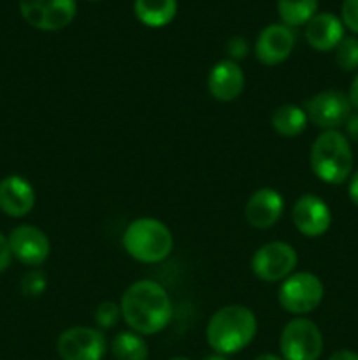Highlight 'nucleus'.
<instances>
[{
	"label": "nucleus",
	"mask_w": 358,
	"mask_h": 360,
	"mask_svg": "<svg viewBox=\"0 0 358 360\" xmlns=\"http://www.w3.org/2000/svg\"><path fill=\"white\" fill-rule=\"evenodd\" d=\"M20 13L37 30H62L76 18L77 0H20Z\"/></svg>",
	"instance_id": "obj_8"
},
{
	"label": "nucleus",
	"mask_w": 358,
	"mask_h": 360,
	"mask_svg": "<svg viewBox=\"0 0 358 360\" xmlns=\"http://www.w3.org/2000/svg\"><path fill=\"white\" fill-rule=\"evenodd\" d=\"M344 25L336 14L316 13L305 23V41L316 51H330L343 41Z\"/></svg>",
	"instance_id": "obj_17"
},
{
	"label": "nucleus",
	"mask_w": 358,
	"mask_h": 360,
	"mask_svg": "<svg viewBox=\"0 0 358 360\" xmlns=\"http://www.w3.org/2000/svg\"><path fill=\"white\" fill-rule=\"evenodd\" d=\"M227 53H228V56H230V60H234V62L244 58L246 53H248V42H246V39L239 37V35L228 39Z\"/></svg>",
	"instance_id": "obj_26"
},
{
	"label": "nucleus",
	"mask_w": 358,
	"mask_h": 360,
	"mask_svg": "<svg viewBox=\"0 0 358 360\" xmlns=\"http://www.w3.org/2000/svg\"><path fill=\"white\" fill-rule=\"evenodd\" d=\"M329 360H358V354L351 350H339L330 355Z\"/></svg>",
	"instance_id": "obj_31"
},
{
	"label": "nucleus",
	"mask_w": 358,
	"mask_h": 360,
	"mask_svg": "<svg viewBox=\"0 0 358 360\" xmlns=\"http://www.w3.org/2000/svg\"><path fill=\"white\" fill-rule=\"evenodd\" d=\"M35 190L23 176H7L0 181V210L13 218H23L34 210Z\"/></svg>",
	"instance_id": "obj_16"
},
{
	"label": "nucleus",
	"mask_w": 358,
	"mask_h": 360,
	"mask_svg": "<svg viewBox=\"0 0 358 360\" xmlns=\"http://www.w3.org/2000/svg\"><path fill=\"white\" fill-rule=\"evenodd\" d=\"M207 90L218 102H232L244 90V72L234 60H220L207 76Z\"/></svg>",
	"instance_id": "obj_15"
},
{
	"label": "nucleus",
	"mask_w": 358,
	"mask_h": 360,
	"mask_svg": "<svg viewBox=\"0 0 358 360\" xmlns=\"http://www.w3.org/2000/svg\"><path fill=\"white\" fill-rule=\"evenodd\" d=\"M307 115L300 105L283 104L272 112L270 116V125L279 136L283 137H297L307 127Z\"/></svg>",
	"instance_id": "obj_19"
},
{
	"label": "nucleus",
	"mask_w": 358,
	"mask_h": 360,
	"mask_svg": "<svg viewBox=\"0 0 358 360\" xmlns=\"http://www.w3.org/2000/svg\"><path fill=\"white\" fill-rule=\"evenodd\" d=\"M351 102L347 95L340 90H325L312 95L305 102L307 120L323 130H337L351 116Z\"/></svg>",
	"instance_id": "obj_9"
},
{
	"label": "nucleus",
	"mask_w": 358,
	"mask_h": 360,
	"mask_svg": "<svg viewBox=\"0 0 358 360\" xmlns=\"http://www.w3.org/2000/svg\"><path fill=\"white\" fill-rule=\"evenodd\" d=\"M295 35L286 25H269L260 32L255 44V55L263 65H277L291 55Z\"/></svg>",
	"instance_id": "obj_14"
},
{
	"label": "nucleus",
	"mask_w": 358,
	"mask_h": 360,
	"mask_svg": "<svg viewBox=\"0 0 358 360\" xmlns=\"http://www.w3.org/2000/svg\"><path fill=\"white\" fill-rule=\"evenodd\" d=\"M318 11V0H277V13L286 27L305 25Z\"/></svg>",
	"instance_id": "obj_21"
},
{
	"label": "nucleus",
	"mask_w": 358,
	"mask_h": 360,
	"mask_svg": "<svg viewBox=\"0 0 358 360\" xmlns=\"http://www.w3.org/2000/svg\"><path fill=\"white\" fill-rule=\"evenodd\" d=\"M344 125H346V134L347 137H350V141L358 143V112L351 115Z\"/></svg>",
	"instance_id": "obj_28"
},
{
	"label": "nucleus",
	"mask_w": 358,
	"mask_h": 360,
	"mask_svg": "<svg viewBox=\"0 0 358 360\" xmlns=\"http://www.w3.org/2000/svg\"><path fill=\"white\" fill-rule=\"evenodd\" d=\"M291 220L302 236L319 238L332 225V213L325 200L319 199L314 193H305L295 200Z\"/></svg>",
	"instance_id": "obj_11"
},
{
	"label": "nucleus",
	"mask_w": 358,
	"mask_h": 360,
	"mask_svg": "<svg viewBox=\"0 0 358 360\" xmlns=\"http://www.w3.org/2000/svg\"><path fill=\"white\" fill-rule=\"evenodd\" d=\"M46 287H48V280H46V274L42 271H30L21 280V292L27 297H39V295L44 294Z\"/></svg>",
	"instance_id": "obj_24"
},
{
	"label": "nucleus",
	"mask_w": 358,
	"mask_h": 360,
	"mask_svg": "<svg viewBox=\"0 0 358 360\" xmlns=\"http://www.w3.org/2000/svg\"><path fill=\"white\" fill-rule=\"evenodd\" d=\"M255 313L241 304H228L211 316L206 329V340L214 354L234 355L244 350L256 336Z\"/></svg>",
	"instance_id": "obj_2"
},
{
	"label": "nucleus",
	"mask_w": 358,
	"mask_h": 360,
	"mask_svg": "<svg viewBox=\"0 0 358 360\" xmlns=\"http://www.w3.org/2000/svg\"><path fill=\"white\" fill-rule=\"evenodd\" d=\"M298 257L291 245L272 241L260 246L251 259V269L258 280L267 283L284 281L297 267Z\"/></svg>",
	"instance_id": "obj_7"
},
{
	"label": "nucleus",
	"mask_w": 358,
	"mask_h": 360,
	"mask_svg": "<svg viewBox=\"0 0 358 360\" xmlns=\"http://www.w3.org/2000/svg\"><path fill=\"white\" fill-rule=\"evenodd\" d=\"M309 162L316 178L329 185H340L353 171L350 139L339 130H323L312 143Z\"/></svg>",
	"instance_id": "obj_3"
},
{
	"label": "nucleus",
	"mask_w": 358,
	"mask_h": 360,
	"mask_svg": "<svg viewBox=\"0 0 358 360\" xmlns=\"http://www.w3.org/2000/svg\"><path fill=\"white\" fill-rule=\"evenodd\" d=\"M9 246L14 259L25 266H41L51 253V243L41 229L34 225H20L9 234Z\"/></svg>",
	"instance_id": "obj_12"
},
{
	"label": "nucleus",
	"mask_w": 358,
	"mask_h": 360,
	"mask_svg": "<svg viewBox=\"0 0 358 360\" xmlns=\"http://www.w3.org/2000/svg\"><path fill=\"white\" fill-rule=\"evenodd\" d=\"M284 199L277 190L274 188H258L249 195L246 202V221L253 229L267 231L274 227L283 217Z\"/></svg>",
	"instance_id": "obj_13"
},
{
	"label": "nucleus",
	"mask_w": 358,
	"mask_h": 360,
	"mask_svg": "<svg viewBox=\"0 0 358 360\" xmlns=\"http://www.w3.org/2000/svg\"><path fill=\"white\" fill-rule=\"evenodd\" d=\"M56 350L63 360H102L107 352V340L93 327H70L60 334Z\"/></svg>",
	"instance_id": "obj_10"
},
{
	"label": "nucleus",
	"mask_w": 358,
	"mask_h": 360,
	"mask_svg": "<svg viewBox=\"0 0 358 360\" xmlns=\"http://www.w3.org/2000/svg\"><path fill=\"white\" fill-rule=\"evenodd\" d=\"M347 98H350L351 105L358 109V72H357V76H354L353 83H351L350 94H347Z\"/></svg>",
	"instance_id": "obj_30"
},
{
	"label": "nucleus",
	"mask_w": 358,
	"mask_h": 360,
	"mask_svg": "<svg viewBox=\"0 0 358 360\" xmlns=\"http://www.w3.org/2000/svg\"><path fill=\"white\" fill-rule=\"evenodd\" d=\"M284 360H318L323 352L319 327L307 319H293L284 326L279 340Z\"/></svg>",
	"instance_id": "obj_6"
},
{
	"label": "nucleus",
	"mask_w": 358,
	"mask_h": 360,
	"mask_svg": "<svg viewBox=\"0 0 358 360\" xmlns=\"http://www.w3.org/2000/svg\"><path fill=\"white\" fill-rule=\"evenodd\" d=\"M123 248L139 262L157 264L171 255L174 238L164 221L147 217L137 218L123 232Z\"/></svg>",
	"instance_id": "obj_4"
},
{
	"label": "nucleus",
	"mask_w": 358,
	"mask_h": 360,
	"mask_svg": "<svg viewBox=\"0 0 358 360\" xmlns=\"http://www.w3.org/2000/svg\"><path fill=\"white\" fill-rule=\"evenodd\" d=\"M119 316H121V308L118 304L111 301L100 302L95 309V323H97L100 329H112V327L118 323Z\"/></svg>",
	"instance_id": "obj_23"
},
{
	"label": "nucleus",
	"mask_w": 358,
	"mask_h": 360,
	"mask_svg": "<svg viewBox=\"0 0 358 360\" xmlns=\"http://www.w3.org/2000/svg\"><path fill=\"white\" fill-rule=\"evenodd\" d=\"M347 195H350L351 202L358 206V171L350 178V185H347Z\"/></svg>",
	"instance_id": "obj_29"
},
{
	"label": "nucleus",
	"mask_w": 358,
	"mask_h": 360,
	"mask_svg": "<svg viewBox=\"0 0 358 360\" xmlns=\"http://www.w3.org/2000/svg\"><path fill=\"white\" fill-rule=\"evenodd\" d=\"M11 260H13V252H11L9 238L0 232V273L11 266Z\"/></svg>",
	"instance_id": "obj_27"
},
{
	"label": "nucleus",
	"mask_w": 358,
	"mask_h": 360,
	"mask_svg": "<svg viewBox=\"0 0 358 360\" xmlns=\"http://www.w3.org/2000/svg\"><path fill=\"white\" fill-rule=\"evenodd\" d=\"M204 360H228L227 355H220V354H213L209 357H206Z\"/></svg>",
	"instance_id": "obj_33"
},
{
	"label": "nucleus",
	"mask_w": 358,
	"mask_h": 360,
	"mask_svg": "<svg viewBox=\"0 0 358 360\" xmlns=\"http://www.w3.org/2000/svg\"><path fill=\"white\" fill-rule=\"evenodd\" d=\"M133 13L146 27L160 28L175 18L178 0H133Z\"/></svg>",
	"instance_id": "obj_18"
},
{
	"label": "nucleus",
	"mask_w": 358,
	"mask_h": 360,
	"mask_svg": "<svg viewBox=\"0 0 358 360\" xmlns=\"http://www.w3.org/2000/svg\"><path fill=\"white\" fill-rule=\"evenodd\" d=\"M323 295L325 288L316 274L295 273L281 281L277 301L281 308L291 315H307L321 304Z\"/></svg>",
	"instance_id": "obj_5"
},
{
	"label": "nucleus",
	"mask_w": 358,
	"mask_h": 360,
	"mask_svg": "<svg viewBox=\"0 0 358 360\" xmlns=\"http://www.w3.org/2000/svg\"><path fill=\"white\" fill-rule=\"evenodd\" d=\"M121 316L126 326L137 334H157L172 319V302L167 290L153 280H139L123 294Z\"/></svg>",
	"instance_id": "obj_1"
},
{
	"label": "nucleus",
	"mask_w": 358,
	"mask_h": 360,
	"mask_svg": "<svg viewBox=\"0 0 358 360\" xmlns=\"http://www.w3.org/2000/svg\"><path fill=\"white\" fill-rule=\"evenodd\" d=\"M255 360H283V359L277 357L276 354H262V355H258Z\"/></svg>",
	"instance_id": "obj_32"
},
{
	"label": "nucleus",
	"mask_w": 358,
	"mask_h": 360,
	"mask_svg": "<svg viewBox=\"0 0 358 360\" xmlns=\"http://www.w3.org/2000/svg\"><path fill=\"white\" fill-rule=\"evenodd\" d=\"M340 18L344 27L350 28L353 34H358V0H344Z\"/></svg>",
	"instance_id": "obj_25"
},
{
	"label": "nucleus",
	"mask_w": 358,
	"mask_h": 360,
	"mask_svg": "<svg viewBox=\"0 0 358 360\" xmlns=\"http://www.w3.org/2000/svg\"><path fill=\"white\" fill-rule=\"evenodd\" d=\"M111 352L116 360H147L150 348L142 336L133 330H123L116 334L111 343Z\"/></svg>",
	"instance_id": "obj_20"
},
{
	"label": "nucleus",
	"mask_w": 358,
	"mask_h": 360,
	"mask_svg": "<svg viewBox=\"0 0 358 360\" xmlns=\"http://www.w3.org/2000/svg\"><path fill=\"white\" fill-rule=\"evenodd\" d=\"M171 360H192V359H188V357H172Z\"/></svg>",
	"instance_id": "obj_34"
},
{
	"label": "nucleus",
	"mask_w": 358,
	"mask_h": 360,
	"mask_svg": "<svg viewBox=\"0 0 358 360\" xmlns=\"http://www.w3.org/2000/svg\"><path fill=\"white\" fill-rule=\"evenodd\" d=\"M336 62L343 70L358 69V39L343 37V41L336 46Z\"/></svg>",
	"instance_id": "obj_22"
}]
</instances>
